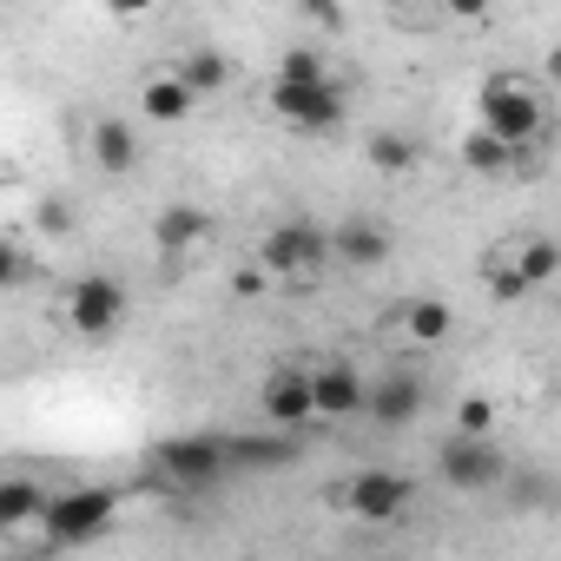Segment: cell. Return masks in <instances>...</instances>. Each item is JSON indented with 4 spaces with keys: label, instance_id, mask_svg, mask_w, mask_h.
Wrapping results in <instances>:
<instances>
[{
    "label": "cell",
    "instance_id": "1",
    "mask_svg": "<svg viewBox=\"0 0 561 561\" xmlns=\"http://www.w3.org/2000/svg\"><path fill=\"white\" fill-rule=\"evenodd\" d=\"M476 126L515 152H541L548 139V93L528 73H489L476 87Z\"/></svg>",
    "mask_w": 561,
    "mask_h": 561
},
{
    "label": "cell",
    "instance_id": "2",
    "mask_svg": "<svg viewBox=\"0 0 561 561\" xmlns=\"http://www.w3.org/2000/svg\"><path fill=\"white\" fill-rule=\"evenodd\" d=\"M113 522H119V495H113V489H47L41 535H47L54 554H73V548L106 541Z\"/></svg>",
    "mask_w": 561,
    "mask_h": 561
},
{
    "label": "cell",
    "instance_id": "3",
    "mask_svg": "<svg viewBox=\"0 0 561 561\" xmlns=\"http://www.w3.org/2000/svg\"><path fill=\"white\" fill-rule=\"evenodd\" d=\"M324 264H331V238L311 218L271 225L264 244H257V271L264 277H298V285H311V277H324Z\"/></svg>",
    "mask_w": 561,
    "mask_h": 561
},
{
    "label": "cell",
    "instance_id": "4",
    "mask_svg": "<svg viewBox=\"0 0 561 561\" xmlns=\"http://www.w3.org/2000/svg\"><path fill=\"white\" fill-rule=\"evenodd\" d=\"M152 469L172 482V489H218L231 482V456H225V436H165L152 449Z\"/></svg>",
    "mask_w": 561,
    "mask_h": 561
},
{
    "label": "cell",
    "instance_id": "5",
    "mask_svg": "<svg viewBox=\"0 0 561 561\" xmlns=\"http://www.w3.org/2000/svg\"><path fill=\"white\" fill-rule=\"evenodd\" d=\"M126 285L119 277H106V271H87L80 285L67 291V331L73 337H113L119 324H126Z\"/></svg>",
    "mask_w": 561,
    "mask_h": 561
},
{
    "label": "cell",
    "instance_id": "6",
    "mask_svg": "<svg viewBox=\"0 0 561 561\" xmlns=\"http://www.w3.org/2000/svg\"><path fill=\"white\" fill-rule=\"evenodd\" d=\"M344 87L337 80H318V87H285V80H277L271 87V113L277 119H285L291 133H337L344 126Z\"/></svg>",
    "mask_w": 561,
    "mask_h": 561
},
{
    "label": "cell",
    "instance_id": "7",
    "mask_svg": "<svg viewBox=\"0 0 561 561\" xmlns=\"http://www.w3.org/2000/svg\"><path fill=\"white\" fill-rule=\"evenodd\" d=\"M436 469H443V482L449 489H462V495H482V489H495L502 476H508V456H502V443L495 436H449L443 449H436Z\"/></svg>",
    "mask_w": 561,
    "mask_h": 561
},
{
    "label": "cell",
    "instance_id": "8",
    "mask_svg": "<svg viewBox=\"0 0 561 561\" xmlns=\"http://www.w3.org/2000/svg\"><path fill=\"white\" fill-rule=\"evenodd\" d=\"M410 502H416V482L403 469H364L337 489V508H351L357 522H397Z\"/></svg>",
    "mask_w": 561,
    "mask_h": 561
},
{
    "label": "cell",
    "instance_id": "9",
    "mask_svg": "<svg viewBox=\"0 0 561 561\" xmlns=\"http://www.w3.org/2000/svg\"><path fill=\"white\" fill-rule=\"evenodd\" d=\"M257 410H264V423H271L277 436L318 423V410H311V370H305V364H277V370L257 383Z\"/></svg>",
    "mask_w": 561,
    "mask_h": 561
},
{
    "label": "cell",
    "instance_id": "10",
    "mask_svg": "<svg viewBox=\"0 0 561 561\" xmlns=\"http://www.w3.org/2000/svg\"><path fill=\"white\" fill-rule=\"evenodd\" d=\"M423 370H383L377 383H364V416L377 423V430H403V423H416L423 416Z\"/></svg>",
    "mask_w": 561,
    "mask_h": 561
},
{
    "label": "cell",
    "instance_id": "11",
    "mask_svg": "<svg viewBox=\"0 0 561 561\" xmlns=\"http://www.w3.org/2000/svg\"><path fill=\"white\" fill-rule=\"evenodd\" d=\"M311 410H318L324 423L364 416V370H351V364H318V370H311Z\"/></svg>",
    "mask_w": 561,
    "mask_h": 561
},
{
    "label": "cell",
    "instance_id": "12",
    "mask_svg": "<svg viewBox=\"0 0 561 561\" xmlns=\"http://www.w3.org/2000/svg\"><path fill=\"white\" fill-rule=\"evenodd\" d=\"M390 251H397V238L377 218H344L331 231V257H344L351 271H377V264H390Z\"/></svg>",
    "mask_w": 561,
    "mask_h": 561
},
{
    "label": "cell",
    "instance_id": "13",
    "mask_svg": "<svg viewBox=\"0 0 561 561\" xmlns=\"http://www.w3.org/2000/svg\"><path fill=\"white\" fill-rule=\"evenodd\" d=\"M390 318H397V331H403L410 344H423V351H436V344L456 337V311H449L443 298H403Z\"/></svg>",
    "mask_w": 561,
    "mask_h": 561
},
{
    "label": "cell",
    "instance_id": "14",
    "mask_svg": "<svg viewBox=\"0 0 561 561\" xmlns=\"http://www.w3.org/2000/svg\"><path fill=\"white\" fill-rule=\"evenodd\" d=\"M205 231H211V218L198 211V205H165L159 218H152V244H159V257H185L192 244H205Z\"/></svg>",
    "mask_w": 561,
    "mask_h": 561
},
{
    "label": "cell",
    "instance_id": "15",
    "mask_svg": "<svg viewBox=\"0 0 561 561\" xmlns=\"http://www.w3.org/2000/svg\"><path fill=\"white\" fill-rule=\"evenodd\" d=\"M41 508H47V489L34 476H0V535L41 528Z\"/></svg>",
    "mask_w": 561,
    "mask_h": 561
},
{
    "label": "cell",
    "instance_id": "16",
    "mask_svg": "<svg viewBox=\"0 0 561 561\" xmlns=\"http://www.w3.org/2000/svg\"><path fill=\"white\" fill-rule=\"evenodd\" d=\"M192 106H198V100L172 80V67L139 80V119H152V126H179V119H192Z\"/></svg>",
    "mask_w": 561,
    "mask_h": 561
},
{
    "label": "cell",
    "instance_id": "17",
    "mask_svg": "<svg viewBox=\"0 0 561 561\" xmlns=\"http://www.w3.org/2000/svg\"><path fill=\"white\" fill-rule=\"evenodd\" d=\"M502 251H508V271L522 277L528 291H541V285H554V277H561V244L541 238V231H535V238H515V244H502Z\"/></svg>",
    "mask_w": 561,
    "mask_h": 561
},
{
    "label": "cell",
    "instance_id": "18",
    "mask_svg": "<svg viewBox=\"0 0 561 561\" xmlns=\"http://www.w3.org/2000/svg\"><path fill=\"white\" fill-rule=\"evenodd\" d=\"M225 456H231V476H257V469H285L298 443L291 436H225Z\"/></svg>",
    "mask_w": 561,
    "mask_h": 561
},
{
    "label": "cell",
    "instance_id": "19",
    "mask_svg": "<svg viewBox=\"0 0 561 561\" xmlns=\"http://www.w3.org/2000/svg\"><path fill=\"white\" fill-rule=\"evenodd\" d=\"M93 165H100L106 179H126V172L139 165V133H133L126 119H100V126H93Z\"/></svg>",
    "mask_w": 561,
    "mask_h": 561
},
{
    "label": "cell",
    "instance_id": "20",
    "mask_svg": "<svg viewBox=\"0 0 561 561\" xmlns=\"http://www.w3.org/2000/svg\"><path fill=\"white\" fill-rule=\"evenodd\" d=\"M172 80H179V87H185L192 100H205V93H218V87L231 80V60H225L218 47H192V54H185V60L172 67Z\"/></svg>",
    "mask_w": 561,
    "mask_h": 561
},
{
    "label": "cell",
    "instance_id": "21",
    "mask_svg": "<svg viewBox=\"0 0 561 561\" xmlns=\"http://www.w3.org/2000/svg\"><path fill=\"white\" fill-rule=\"evenodd\" d=\"M456 152H462V165H469V172H482V179H495V172H515L522 159H535V152H515V146H502V139H489L482 126H476V133H469V139H462Z\"/></svg>",
    "mask_w": 561,
    "mask_h": 561
},
{
    "label": "cell",
    "instance_id": "22",
    "mask_svg": "<svg viewBox=\"0 0 561 561\" xmlns=\"http://www.w3.org/2000/svg\"><path fill=\"white\" fill-rule=\"evenodd\" d=\"M364 159H370L377 172H390V179H397V172H410V165H416V139H403V133H370V139H364Z\"/></svg>",
    "mask_w": 561,
    "mask_h": 561
},
{
    "label": "cell",
    "instance_id": "23",
    "mask_svg": "<svg viewBox=\"0 0 561 561\" xmlns=\"http://www.w3.org/2000/svg\"><path fill=\"white\" fill-rule=\"evenodd\" d=\"M482 285H489V298H495V305H522V298H528V285L508 271V251H502V244L482 257Z\"/></svg>",
    "mask_w": 561,
    "mask_h": 561
},
{
    "label": "cell",
    "instance_id": "24",
    "mask_svg": "<svg viewBox=\"0 0 561 561\" xmlns=\"http://www.w3.org/2000/svg\"><path fill=\"white\" fill-rule=\"evenodd\" d=\"M277 80H285V87H318V80H331V67H324V54L291 47L285 60H277Z\"/></svg>",
    "mask_w": 561,
    "mask_h": 561
},
{
    "label": "cell",
    "instance_id": "25",
    "mask_svg": "<svg viewBox=\"0 0 561 561\" xmlns=\"http://www.w3.org/2000/svg\"><path fill=\"white\" fill-rule=\"evenodd\" d=\"M456 436H476V443L495 436V403L489 397H462L456 403Z\"/></svg>",
    "mask_w": 561,
    "mask_h": 561
},
{
    "label": "cell",
    "instance_id": "26",
    "mask_svg": "<svg viewBox=\"0 0 561 561\" xmlns=\"http://www.w3.org/2000/svg\"><path fill=\"white\" fill-rule=\"evenodd\" d=\"M21 277H27V251H21V244H8V238H0V291H14Z\"/></svg>",
    "mask_w": 561,
    "mask_h": 561
},
{
    "label": "cell",
    "instance_id": "27",
    "mask_svg": "<svg viewBox=\"0 0 561 561\" xmlns=\"http://www.w3.org/2000/svg\"><path fill=\"white\" fill-rule=\"evenodd\" d=\"M67 225H73V218H67V205H60V198H47V205H41V231H54V238H60Z\"/></svg>",
    "mask_w": 561,
    "mask_h": 561
},
{
    "label": "cell",
    "instance_id": "28",
    "mask_svg": "<svg viewBox=\"0 0 561 561\" xmlns=\"http://www.w3.org/2000/svg\"><path fill=\"white\" fill-rule=\"evenodd\" d=\"M231 291H238V298H257V291H264V271H238Z\"/></svg>",
    "mask_w": 561,
    "mask_h": 561
},
{
    "label": "cell",
    "instance_id": "29",
    "mask_svg": "<svg viewBox=\"0 0 561 561\" xmlns=\"http://www.w3.org/2000/svg\"><path fill=\"white\" fill-rule=\"evenodd\" d=\"M14 561H60V554H54V548H47V554H14Z\"/></svg>",
    "mask_w": 561,
    "mask_h": 561
}]
</instances>
